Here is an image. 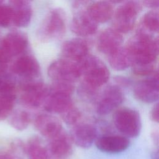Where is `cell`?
Masks as SVG:
<instances>
[{
  "mask_svg": "<svg viewBox=\"0 0 159 159\" xmlns=\"http://www.w3.org/2000/svg\"><path fill=\"white\" fill-rule=\"evenodd\" d=\"M133 64H153L158 52V39L146 32L139 29L125 47Z\"/></svg>",
  "mask_w": 159,
  "mask_h": 159,
  "instance_id": "1",
  "label": "cell"
},
{
  "mask_svg": "<svg viewBox=\"0 0 159 159\" xmlns=\"http://www.w3.org/2000/svg\"><path fill=\"white\" fill-rule=\"evenodd\" d=\"M78 63L85 84L96 89L108 81L109 70L97 57L88 55Z\"/></svg>",
  "mask_w": 159,
  "mask_h": 159,
  "instance_id": "2",
  "label": "cell"
},
{
  "mask_svg": "<svg viewBox=\"0 0 159 159\" xmlns=\"http://www.w3.org/2000/svg\"><path fill=\"white\" fill-rule=\"evenodd\" d=\"M66 30V16L60 8L50 10L45 16L39 30L40 39L50 41L61 38Z\"/></svg>",
  "mask_w": 159,
  "mask_h": 159,
  "instance_id": "3",
  "label": "cell"
},
{
  "mask_svg": "<svg viewBox=\"0 0 159 159\" xmlns=\"http://www.w3.org/2000/svg\"><path fill=\"white\" fill-rule=\"evenodd\" d=\"M141 9L142 6L137 1H130L123 2L114 12V29L120 34L130 31Z\"/></svg>",
  "mask_w": 159,
  "mask_h": 159,
  "instance_id": "4",
  "label": "cell"
},
{
  "mask_svg": "<svg viewBox=\"0 0 159 159\" xmlns=\"http://www.w3.org/2000/svg\"><path fill=\"white\" fill-rule=\"evenodd\" d=\"M114 123L117 130L126 137H135L141 129V119L139 112L129 108H123L116 112Z\"/></svg>",
  "mask_w": 159,
  "mask_h": 159,
  "instance_id": "5",
  "label": "cell"
},
{
  "mask_svg": "<svg viewBox=\"0 0 159 159\" xmlns=\"http://www.w3.org/2000/svg\"><path fill=\"white\" fill-rule=\"evenodd\" d=\"M20 86L22 91L20 101L29 108H38L43 104L49 93V88L40 81H24Z\"/></svg>",
  "mask_w": 159,
  "mask_h": 159,
  "instance_id": "6",
  "label": "cell"
},
{
  "mask_svg": "<svg viewBox=\"0 0 159 159\" xmlns=\"http://www.w3.org/2000/svg\"><path fill=\"white\" fill-rule=\"evenodd\" d=\"M48 75L54 82L70 83L81 76L78 63L65 58L53 61L48 66Z\"/></svg>",
  "mask_w": 159,
  "mask_h": 159,
  "instance_id": "7",
  "label": "cell"
},
{
  "mask_svg": "<svg viewBox=\"0 0 159 159\" xmlns=\"http://www.w3.org/2000/svg\"><path fill=\"white\" fill-rule=\"evenodd\" d=\"M12 74L19 76L22 81H34L40 73V66L35 58L29 54L19 57L11 68Z\"/></svg>",
  "mask_w": 159,
  "mask_h": 159,
  "instance_id": "8",
  "label": "cell"
},
{
  "mask_svg": "<svg viewBox=\"0 0 159 159\" xmlns=\"http://www.w3.org/2000/svg\"><path fill=\"white\" fill-rule=\"evenodd\" d=\"M158 72L155 71L148 78L136 84L134 89V96L145 103L154 102L158 99Z\"/></svg>",
  "mask_w": 159,
  "mask_h": 159,
  "instance_id": "9",
  "label": "cell"
},
{
  "mask_svg": "<svg viewBox=\"0 0 159 159\" xmlns=\"http://www.w3.org/2000/svg\"><path fill=\"white\" fill-rule=\"evenodd\" d=\"M72 140L63 130L50 139L46 150L48 159H68L73 152Z\"/></svg>",
  "mask_w": 159,
  "mask_h": 159,
  "instance_id": "10",
  "label": "cell"
},
{
  "mask_svg": "<svg viewBox=\"0 0 159 159\" xmlns=\"http://www.w3.org/2000/svg\"><path fill=\"white\" fill-rule=\"evenodd\" d=\"M123 100V93L118 86L114 85L107 86L98 102L97 112L100 115H106L118 107Z\"/></svg>",
  "mask_w": 159,
  "mask_h": 159,
  "instance_id": "11",
  "label": "cell"
},
{
  "mask_svg": "<svg viewBox=\"0 0 159 159\" xmlns=\"http://www.w3.org/2000/svg\"><path fill=\"white\" fill-rule=\"evenodd\" d=\"M88 43L82 39L76 38L64 42L61 52L65 59L79 63L88 54Z\"/></svg>",
  "mask_w": 159,
  "mask_h": 159,
  "instance_id": "12",
  "label": "cell"
},
{
  "mask_svg": "<svg viewBox=\"0 0 159 159\" xmlns=\"http://www.w3.org/2000/svg\"><path fill=\"white\" fill-rule=\"evenodd\" d=\"M122 42L123 37L121 34L114 28H109L103 30L99 35L97 47L100 52L109 56L122 47Z\"/></svg>",
  "mask_w": 159,
  "mask_h": 159,
  "instance_id": "13",
  "label": "cell"
},
{
  "mask_svg": "<svg viewBox=\"0 0 159 159\" xmlns=\"http://www.w3.org/2000/svg\"><path fill=\"white\" fill-rule=\"evenodd\" d=\"M73 105L71 94L49 88L48 94L43 103L45 109L51 113H63Z\"/></svg>",
  "mask_w": 159,
  "mask_h": 159,
  "instance_id": "14",
  "label": "cell"
},
{
  "mask_svg": "<svg viewBox=\"0 0 159 159\" xmlns=\"http://www.w3.org/2000/svg\"><path fill=\"white\" fill-rule=\"evenodd\" d=\"M36 129L44 137L51 139L57 136L62 130V126L59 120L52 115L40 114L34 120Z\"/></svg>",
  "mask_w": 159,
  "mask_h": 159,
  "instance_id": "15",
  "label": "cell"
},
{
  "mask_svg": "<svg viewBox=\"0 0 159 159\" xmlns=\"http://www.w3.org/2000/svg\"><path fill=\"white\" fill-rule=\"evenodd\" d=\"M12 10V23L19 27H25L30 22L32 11L30 2L24 0H13L9 2Z\"/></svg>",
  "mask_w": 159,
  "mask_h": 159,
  "instance_id": "16",
  "label": "cell"
},
{
  "mask_svg": "<svg viewBox=\"0 0 159 159\" xmlns=\"http://www.w3.org/2000/svg\"><path fill=\"white\" fill-rule=\"evenodd\" d=\"M71 31L80 36L86 37L95 34L98 24L86 11H80L74 16L70 25Z\"/></svg>",
  "mask_w": 159,
  "mask_h": 159,
  "instance_id": "17",
  "label": "cell"
},
{
  "mask_svg": "<svg viewBox=\"0 0 159 159\" xmlns=\"http://www.w3.org/2000/svg\"><path fill=\"white\" fill-rule=\"evenodd\" d=\"M130 144L129 139L120 135H104L96 141V147L101 151L109 153H117L126 150Z\"/></svg>",
  "mask_w": 159,
  "mask_h": 159,
  "instance_id": "18",
  "label": "cell"
},
{
  "mask_svg": "<svg viewBox=\"0 0 159 159\" xmlns=\"http://www.w3.org/2000/svg\"><path fill=\"white\" fill-rule=\"evenodd\" d=\"M97 136L96 128L91 124H80L73 129L70 138L73 142L81 148H88Z\"/></svg>",
  "mask_w": 159,
  "mask_h": 159,
  "instance_id": "19",
  "label": "cell"
},
{
  "mask_svg": "<svg viewBox=\"0 0 159 159\" xmlns=\"http://www.w3.org/2000/svg\"><path fill=\"white\" fill-rule=\"evenodd\" d=\"M1 40L12 58L21 54L28 45V39L26 35L19 31H12L8 33Z\"/></svg>",
  "mask_w": 159,
  "mask_h": 159,
  "instance_id": "20",
  "label": "cell"
},
{
  "mask_svg": "<svg viewBox=\"0 0 159 159\" xmlns=\"http://www.w3.org/2000/svg\"><path fill=\"white\" fill-rule=\"evenodd\" d=\"M86 12L98 24L108 21L114 14V9L112 4L110 2L96 1L88 6Z\"/></svg>",
  "mask_w": 159,
  "mask_h": 159,
  "instance_id": "21",
  "label": "cell"
},
{
  "mask_svg": "<svg viewBox=\"0 0 159 159\" xmlns=\"http://www.w3.org/2000/svg\"><path fill=\"white\" fill-rule=\"evenodd\" d=\"M111 66L117 70L122 71L132 65V58L125 47H120L116 52L108 56Z\"/></svg>",
  "mask_w": 159,
  "mask_h": 159,
  "instance_id": "22",
  "label": "cell"
},
{
  "mask_svg": "<svg viewBox=\"0 0 159 159\" xmlns=\"http://www.w3.org/2000/svg\"><path fill=\"white\" fill-rule=\"evenodd\" d=\"M24 148L28 159H48L46 147L37 137L30 139Z\"/></svg>",
  "mask_w": 159,
  "mask_h": 159,
  "instance_id": "23",
  "label": "cell"
},
{
  "mask_svg": "<svg viewBox=\"0 0 159 159\" xmlns=\"http://www.w3.org/2000/svg\"><path fill=\"white\" fill-rule=\"evenodd\" d=\"M16 86L15 78L8 71L6 65H0V95L16 94Z\"/></svg>",
  "mask_w": 159,
  "mask_h": 159,
  "instance_id": "24",
  "label": "cell"
},
{
  "mask_svg": "<svg viewBox=\"0 0 159 159\" xmlns=\"http://www.w3.org/2000/svg\"><path fill=\"white\" fill-rule=\"evenodd\" d=\"M159 27L158 13L150 11L145 13L141 19V27L139 29L147 33L158 32Z\"/></svg>",
  "mask_w": 159,
  "mask_h": 159,
  "instance_id": "25",
  "label": "cell"
},
{
  "mask_svg": "<svg viewBox=\"0 0 159 159\" xmlns=\"http://www.w3.org/2000/svg\"><path fill=\"white\" fill-rule=\"evenodd\" d=\"M30 122V114L24 110H17L11 116L10 119L11 125L17 130H25Z\"/></svg>",
  "mask_w": 159,
  "mask_h": 159,
  "instance_id": "26",
  "label": "cell"
},
{
  "mask_svg": "<svg viewBox=\"0 0 159 159\" xmlns=\"http://www.w3.org/2000/svg\"><path fill=\"white\" fill-rule=\"evenodd\" d=\"M15 101L16 94L0 95V121L6 119L11 113Z\"/></svg>",
  "mask_w": 159,
  "mask_h": 159,
  "instance_id": "27",
  "label": "cell"
},
{
  "mask_svg": "<svg viewBox=\"0 0 159 159\" xmlns=\"http://www.w3.org/2000/svg\"><path fill=\"white\" fill-rule=\"evenodd\" d=\"M12 22V10L10 6L0 1V27H7Z\"/></svg>",
  "mask_w": 159,
  "mask_h": 159,
  "instance_id": "28",
  "label": "cell"
},
{
  "mask_svg": "<svg viewBox=\"0 0 159 159\" xmlns=\"http://www.w3.org/2000/svg\"><path fill=\"white\" fill-rule=\"evenodd\" d=\"M61 114L63 121L68 125L76 124L81 117L80 111L73 105Z\"/></svg>",
  "mask_w": 159,
  "mask_h": 159,
  "instance_id": "29",
  "label": "cell"
},
{
  "mask_svg": "<svg viewBox=\"0 0 159 159\" xmlns=\"http://www.w3.org/2000/svg\"><path fill=\"white\" fill-rule=\"evenodd\" d=\"M133 71L137 75L150 76L155 72L154 64H133Z\"/></svg>",
  "mask_w": 159,
  "mask_h": 159,
  "instance_id": "30",
  "label": "cell"
},
{
  "mask_svg": "<svg viewBox=\"0 0 159 159\" xmlns=\"http://www.w3.org/2000/svg\"><path fill=\"white\" fill-rule=\"evenodd\" d=\"M11 58L12 57L4 48L0 39V65H6Z\"/></svg>",
  "mask_w": 159,
  "mask_h": 159,
  "instance_id": "31",
  "label": "cell"
},
{
  "mask_svg": "<svg viewBox=\"0 0 159 159\" xmlns=\"http://www.w3.org/2000/svg\"><path fill=\"white\" fill-rule=\"evenodd\" d=\"M150 117L152 120H153L154 122H158V104H156L153 106L151 111Z\"/></svg>",
  "mask_w": 159,
  "mask_h": 159,
  "instance_id": "32",
  "label": "cell"
},
{
  "mask_svg": "<svg viewBox=\"0 0 159 159\" xmlns=\"http://www.w3.org/2000/svg\"><path fill=\"white\" fill-rule=\"evenodd\" d=\"M145 6L150 8H155L159 6V1L158 0H147L143 1Z\"/></svg>",
  "mask_w": 159,
  "mask_h": 159,
  "instance_id": "33",
  "label": "cell"
},
{
  "mask_svg": "<svg viewBox=\"0 0 159 159\" xmlns=\"http://www.w3.org/2000/svg\"><path fill=\"white\" fill-rule=\"evenodd\" d=\"M0 159H12V158L7 155L0 154Z\"/></svg>",
  "mask_w": 159,
  "mask_h": 159,
  "instance_id": "34",
  "label": "cell"
}]
</instances>
